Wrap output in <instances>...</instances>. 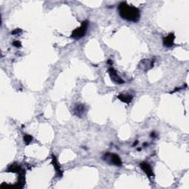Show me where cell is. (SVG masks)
<instances>
[{"instance_id":"6da1fadb","label":"cell","mask_w":189,"mask_h":189,"mask_svg":"<svg viewBox=\"0 0 189 189\" xmlns=\"http://www.w3.org/2000/svg\"><path fill=\"white\" fill-rule=\"evenodd\" d=\"M119 13L123 19L128 21L136 22L140 19V11L137 7L127 4L126 2H122L118 7Z\"/></svg>"},{"instance_id":"5b68a950","label":"cell","mask_w":189,"mask_h":189,"mask_svg":"<svg viewBox=\"0 0 189 189\" xmlns=\"http://www.w3.org/2000/svg\"><path fill=\"white\" fill-rule=\"evenodd\" d=\"M174 34H169L167 37H165L163 40V44L165 47H171L174 44Z\"/></svg>"},{"instance_id":"3957f363","label":"cell","mask_w":189,"mask_h":189,"mask_svg":"<svg viewBox=\"0 0 189 189\" xmlns=\"http://www.w3.org/2000/svg\"><path fill=\"white\" fill-rule=\"evenodd\" d=\"M104 159L107 162H110L111 164L117 165V166H120L122 165V162L119 157L115 154L106 153L104 156Z\"/></svg>"},{"instance_id":"8992f818","label":"cell","mask_w":189,"mask_h":189,"mask_svg":"<svg viewBox=\"0 0 189 189\" xmlns=\"http://www.w3.org/2000/svg\"><path fill=\"white\" fill-rule=\"evenodd\" d=\"M140 167H141V168L143 170V171H144L149 177L154 175L151 168L150 165H149V164L146 163V162H143V163L140 164Z\"/></svg>"},{"instance_id":"9c48e42d","label":"cell","mask_w":189,"mask_h":189,"mask_svg":"<svg viewBox=\"0 0 189 189\" xmlns=\"http://www.w3.org/2000/svg\"><path fill=\"white\" fill-rule=\"evenodd\" d=\"M32 137H31L30 135H25V137H24V140H25L26 144H29L31 142V140H32Z\"/></svg>"},{"instance_id":"52a82bcc","label":"cell","mask_w":189,"mask_h":189,"mask_svg":"<svg viewBox=\"0 0 189 189\" xmlns=\"http://www.w3.org/2000/svg\"><path fill=\"white\" fill-rule=\"evenodd\" d=\"M118 98L120 100H122L123 102H125V103H129L132 100V96L130 95V94H121L118 96Z\"/></svg>"},{"instance_id":"7a4b0ae2","label":"cell","mask_w":189,"mask_h":189,"mask_svg":"<svg viewBox=\"0 0 189 189\" xmlns=\"http://www.w3.org/2000/svg\"><path fill=\"white\" fill-rule=\"evenodd\" d=\"M87 27H88V22L87 21H85V22H83L82 25H81V26L79 28L75 29L72 32V37L74 38H76V39H78V38L83 37L85 35L86 32H87Z\"/></svg>"},{"instance_id":"30bf717a","label":"cell","mask_w":189,"mask_h":189,"mask_svg":"<svg viewBox=\"0 0 189 189\" xmlns=\"http://www.w3.org/2000/svg\"><path fill=\"white\" fill-rule=\"evenodd\" d=\"M13 45H15L16 47H19V46H21V44H20V42H19V41H16L14 43H13Z\"/></svg>"},{"instance_id":"277c9868","label":"cell","mask_w":189,"mask_h":189,"mask_svg":"<svg viewBox=\"0 0 189 189\" xmlns=\"http://www.w3.org/2000/svg\"><path fill=\"white\" fill-rule=\"evenodd\" d=\"M109 72L112 81H115L117 84H123V81L120 78H119V76L118 75V74H117L116 71L115 69H112V68H110L109 69Z\"/></svg>"},{"instance_id":"ba28073f","label":"cell","mask_w":189,"mask_h":189,"mask_svg":"<svg viewBox=\"0 0 189 189\" xmlns=\"http://www.w3.org/2000/svg\"><path fill=\"white\" fill-rule=\"evenodd\" d=\"M75 112H76V114L78 116H80V114H83L85 112V110H84V106H83V105H78V106H77L76 107H75Z\"/></svg>"}]
</instances>
